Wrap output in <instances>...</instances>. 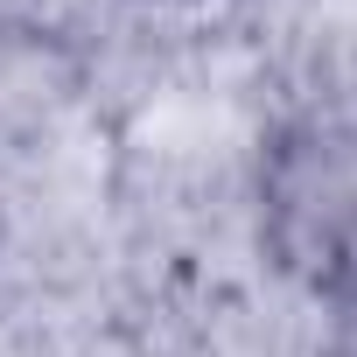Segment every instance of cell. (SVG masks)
I'll return each instance as SVG.
<instances>
[{
	"label": "cell",
	"mask_w": 357,
	"mask_h": 357,
	"mask_svg": "<svg viewBox=\"0 0 357 357\" xmlns=\"http://www.w3.org/2000/svg\"><path fill=\"white\" fill-rule=\"evenodd\" d=\"M322 357H357V294L329 301V322H322Z\"/></svg>",
	"instance_id": "obj_3"
},
{
	"label": "cell",
	"mask_w": 357,
	"mask_h": 357,
	"mask_svg": "<svg viewBox=\"0 0 357 357\" xmlns=\"http://www.w3.org/2000/svg\"><path fill=\"white\" fill-rule=\"evenodd\" d=\"M252 231L266 266L322 308L357 294V91H308L266 126Z\"/></svg>",
	"instance_id": "obj_1"
},
{
	"label": "cell",
	"mask_w": 357,
	"mask_h": 357,
	"mask_svg": "<svg viewBox=\"0 0 357 357\" xmlns=\"http://www.w3.org/2000/svg\"><path fill=\"white\" fill-rule=\"evenodd\" d=\"M77 91H84V63L63 43V29L0 0V140L43 133Z\"/></svg>",
	"instance_id": "obj_2"
}]
</instances>
